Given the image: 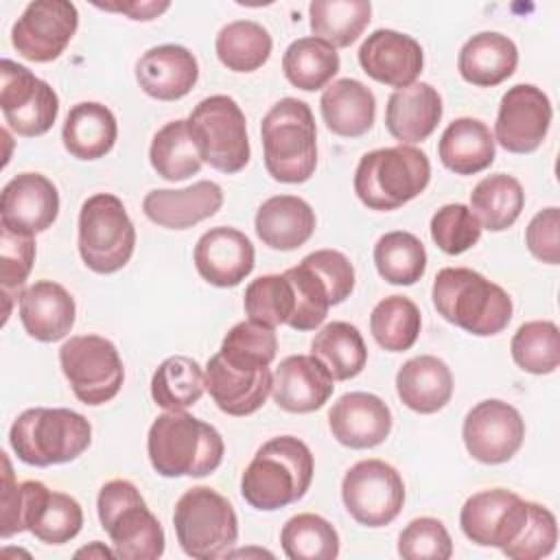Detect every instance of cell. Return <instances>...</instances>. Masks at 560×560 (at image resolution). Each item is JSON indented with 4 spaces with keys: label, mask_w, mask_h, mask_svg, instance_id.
<instances>
[{
    "label": "cell",
    "mask_w": 560,
    "mask_h": 560,
    "mask_svg": "<svg viewBox=\"0 0 560 560\" xmlns=\"http://www.w3.org/2000/svg\"><path fill=\"white\" fill-rule=\"evenodd\" d=\"M529 516V501L516 492L492 488L466 499L459 512L464 536L479 547H508Z\"/></svg>",
    "instance_id": "17"
},
{
    "label": "cell",
    "mask_w": 560,
    "mask_h": 560,
    "mask_svg": "<svg viewBox=\"0 0 560 560\" xmlns=\"http://www.w3.org/2000/svg\"><path fill=\"white\" fill-rule=\"evenodd\" d=\"M243 306L247 313V319L267 324V326H280L287 324L295 308V298L291 282L284 273H267L256 280H252L243 295Z\"/></svg>",
    "instance_id": "48"
},
{
    "label": "cell",
    "mask_w": 560,
    "mask_h": 560,
    "mask_svg": "<svg viewBox=\"0 0 560 560\" xmlns=\"http://www.w3.org/2000/svg\"><path fill=\"white\" fill-rule=\"evenodd\" d=\"M173 525L184 553L197 560L230 553L238 538V518L232 503L208 486H195L177 499Z\"/></svg>",
    "instance_id": "9"
},
{
    "label": "cell",
    "mask_w": 560,
    "mask_h": 560,
    "mask_svg": "<svg viewBox=\"0 0 560 560\" xmlns=\"http://www.w3.org/2000/svg\"><path fill=\"white\" fill-rule=\"evenodd\" d=\"M422 317L416 302L405 295L383 298L370 315V330L374 341L387 352L409 350L420 335Z\"/></svg>",
    "instance_id": "43"
},
{
    "label": "cell",
    "mask_w": 560,
    "mask_h": 560,
    "mask_svg": "<svg viewBox=\"0 0 560 560\" xmlns=\"http://www.w3.org/2000/svg\"><path fill=\"white\" fill-rule=\"evenodd\" d=\"M199 79L195 55L179 44L153 46L136 63V81L144 94L158 101L186 96Z\"/></svg>",
    "instance_id": "26"
},
{
    "label": "cell",
    "mask_w": 560,
    "mask_h": 560,
    "mask_svg": "<svg viewBox=\"0 0 560 560\" xmlns=\"http://www.w3.org/2000/svg\"><path fill=\"white\" fill-rule=\"evenodd\" d=\"M514 363L529 374H551L560 365V332L549 319H534L518 326L510 341Z\"/></svg>",
    "instance_id": "46"
},
{
    "label": "cell",
    "mask_w": 560,
    "mask_h": 560,
    "mask_svg": "<svg viewBox=\"0 0 560 560\" xmlns=\"http://www.w3.org/2000/svg\"><path fill=\"white\" fill-rule=\"evenodd\" d=\"M341 499L359 525L385 527L402 510L405 483L392 464L361 459L343 475Z\"/></svg>",
    "instance_id": "13"
},
{
    "label": "cell",
    "mask_w": 560,
    "mask_h": 560,
    "mask_svg": "<svg viewBox=\"0 0 560 560\" xmlns=\"http://www.w3.org/2000/svg\"><path fill=\"white\" fill-rule=\"evenodd\" d=\"M0 107L9 129L35 138L46 133L59 114L57 92L26 66L11 59L0 63Z\"/></svg>",
    "instance_id": "14"
},
{
    "label": "cell",
    "mask_w": 560,
    "mask_h": 560,
    "mask_svg": "<svg viewBox=\"0 0 560 560\" xmlns=\"http://www.w3.org/2000/svg\"><path fill=\"white\" fill-rule=\"evenodd\" d=\"M551 116V101L540 88L532 83L512 85L499 103L494 142L510 153H532L547 138Z\"/></svg>",
    "instance_id": "18"
},
{
    "label": "cell",
    "mask_w": 560,
    "mask_h": 560,
    "mask_svg": "<svg viewBox=\"0 0 560 560\" xmlns=\"http://www.w3.org/2000/svg\"><path fill=\"white\" fill-rule=\"evenodd\" d=\"M335 378L313 354H291L271 374V398L289 413L322 409L332 396Z\"/></svg>",
    "instance_id": "21"
},
{
    "label": "cell",
    "mask_w": 560,
    "mask_h": 560,
    "mask_svg": "<svg viewBox=\"0 0 560 560\" xmlns=\"http://www.w3.org/2000/svg\"><path fill=\"white\" fill-rule=\"evenodd\" d=\"M186 120L201 162L228 175L247 166V122L243 109L232 96L214 94L199 101Z\"/></svg>",
    "instance_id": "11"
},
{
    "label": "cell",
    "mask_w": 560,
    "mask_h": 560,
    "mask_svg": "<svg viewBox=\"0 0 560 560\" xmlns=\"http://www.w3.org/2000/svg\"><path fill=\"white\" fill-rule=\"evenodd\" d=\"M223 206V190L217 182L201 179L186 188H155L144 195L142 210L149 221L166 230H186L210 219Z\"/></svg>",
    "instance_id": "24"
},
{
    "label": "cell",
    "mask_w": 560,
    "mask_h": 560,
    "mask_svg": "<svg viewBox=\"0 0 560 560\" xmlns=\"http://www.w3.org/2000/svg\"><path fill=\"white\" fill-rule=\"evenodd\" d=\"M462 438L472 459L481 464H503L523 446L525 422L510 402L488 398L466 413Z\"/></svg>",
    "instance_id": "16"
},
{
    "label": "cell",
    "mask_w": 560,
    "mask_h": 560,
    "mask_svg": "<svg viewBox=\"0 0 560 560\" xmlns=\"http://www.w3.org/2000/svg\"><path fill=\"white\" fill-rule=\"evenodd\" d=\"M518 63L516 44L501 33L483 31L472 35L459 50L457 70L464 81L477 88H494L510 79Z\"/></svg>",
    "instance_id": "31"
},
{
    "label": "cell",
    "mask_w": 560,
    "mask_h": 560,
    "mask_svg": "<svg viewBox=\"0 0 560 560\" xmlns=\"http://www.w3.org/2000/svg\"><path fill=\"white\" fill-rule=\"evenodd\" d=\"M149 162L166 182H184L201 171L203 162L190 138L188 120L177 118L155 131L149 147Z\"/></svg>",
    "instance_id": "40"
},
{
    "label": "cell",
    "mask_w": 560,
    "mask_h": 560,
    "mask_svg": "<svg viewBox=\"0 0 560 560\" xmlns=\"http://www.w3.org/2000/svg\"><path fill=\"white\" fill-rule=\"evenodd\" d=\"M265 168L282 184L311 179L317 166V129L308 103L280 98L260 122Z\"/></svg>",
    "instance_id": "4"
},
{
    "label": "cell",
    "mask_w": 560,
    "mask_h": 560,
    "mask_svg": "<svg viewBox=\"0 0 560 560\" xmlns=\"http://www.w3.org/2000/svg\"><path fill=\"white\" fill-rule=\"evenodd\" d=\"M311 354L324 363L335 381H348L363 372L368 348L357 326L348 322L326 324L311 341Z\"/></svg>",
    "instance_id": "36"
},
{
    "label": "cell",
    "mask_w": 560,
    "mask_h": 560,
    "mask_svg": "<svg viewBox=\"0 0 560 560\" xmlns=\"http://www.w3.org/2000/svg\"><path fill=\"white\" fill-rule=\"evenodd\" d=\"M558 542V523L551 510L529 501V516L521 534L501 551L512 560H538L549 556Z\"/></svg>",
    "instance_id": "52"
},
{
    "label": "cell",
    "mask_w": 560,
    "mask_h": 560,
    "mask_svg": "<svg viewBox=\"0 0 560 560\" xmlns=\"http://www.w3.org/2000/svg\"><path fill=\"white\" fill-rule=\"evenodd\" d=\"M525 245L534 258L547 265L560 262V210L556 206L534 214L525 230Z\"/></svg>",
    "instance_id": "54"
},
{
    "label": "cell",
    "mask_w": 560,
    "mask_h": 560,
    "mask_svg": "<svg viewBox=\"0 0 560 560\" xmlns=\"http://www.w3.org/2000/svg\"><path fill=\"white\" fill-rule=\"evenodd\" d=\"M136 247V228L112 192L88 197L79 212V254L94 273L120 271Z\"/></svg>",
    "instance_id": "10"
},
{
    "label": "cell",
    "mask_w": 560,
    "mask_h": 560,
    "mask_svg": "<svg viewBox=\"0 0 560 560\" xmlns=\"http://www.w3.org/2000/svg\"><path fill=\"white\" fill-rule=\"evenodd\" d=\"M59 214L57 186L42 173H20L0 195V225L13 234L35 236L48 230Z\"/></svg>",
    "instance_id": "19"
},
{
    "label": "cell",
    "mask_w": 560,
    "mask_h": 560,
    "mask_svg": "<svg viewBox=\"0 0 560 560\" xmlns=\"http://www.w3.org/2000/svg\"><path fill=\"white\" fill-rule=\"evenodd\" d=\"M20 302V322L28 337L52 343L63 339L77 315L74 298L52 280H37L31 287L22 289L18 295Z\"/></svg>",
    "instance_id": "27"
},
{
    "label": "cell",
    "mask_w": 560,
    "mask_h": 560,
    "mask_svg": "<svg viewBox=\"0 0 560 560\" xmlns=\"http://www.w3.org/2000/svg\"><path fill=\"white\" fill-rule=\"evenodd\" d=\"M398 556L405 560H448L453 556V540L442 521L420 516L400 532Z\"/></svg>",
    "instance_id": "51"
},
{
    "label": "cell",
    "mask_w": 560,
    "mask_h": 560,
    "mask_svg": "<svg viewBox=\"0 0 560 560\" xmlns=\"http://www.w3.org/2000/svg\"><path fill=\"white\" fill-rule=\"evenodd\" d=\"M291 282L295 308L287 326L293 330H315L330 306L341 304L354 289V267L337 249H317L284 271Z\"/></svg>",
    "instance_id": "8"
},
{
    "label": "cell",
    "mask_w": 560,
    "mask_h": 560,
    "mask_svg": "<svg viewBox=\"0 0 560 560\" xmlns=\"http://www.w3.org/2000/svg\"><path fill=\"white\" fill-rule=\"evenodd\" d=\"M442 120V96L424 81L394 90L385 107V127L400 144L427 140Z\"/></svg>",
    "instance_id": "28"
},
{
    "label": "cell",
    "mask_w": 560,
    "mask_h": 560,
    "mask_svg": "<svg viewBox=\"0 0 560 560\" xmlns=\"http://www.w3.org/2000/svg\"><path fill=\"white\" fill-rule=\"evenodd\" d=\"M74 556H77V558H81V556H88V558H116V551L109 549V547H105L103 542L94 540L90 547L79 549Z\"/></svg>",
    "instance_id": "56"
},
{
    "label": "cell",
    "mask_w": 560,
    "mask_h": 560,
    "mask_svg": "<svg viewBox=\"0 0 560 560\" xmlns=\"http://www.w3.org/2000/svg\"><path fill=\"white\" fill-rule=\"evenodd\" d=\"M206 389L214 405L228 416H249L258 411L271 394V370L232 368L221 354H212L206 363Z\"/></svg>",
    "instance_id": "25"
},
{
    "label": "cell",
    "mask_w": 560,
    "mask_h": 560,
    "mask_svg": "<svg viewBox=\"0 0 560 560\" xmlns=\"http://www.w3.org/2000/svg\"><path fill=\"white\" fill-rule=\"evenodd\" d=\"M431 179L424 151L398 144L361 155L354 171V192L370 210H396L416 199Z\"/></svg>",
    "instance_id": "6"
},
{
    "label": "cell",
    "mask_w": 560,
    "mask_h": 560,
    "mask_svg": "<svg viewBox=\"0 0 560 560\" xmlns=\"http://www.w3.org/2000/svg\"><path fill=\"white\" fill-rule=\"evenodd\" d=\"M254 245L236 228H212L195 245L192 260L199 276L214 287L228 289L241 284L254 269Z\"/></svg>",
    "instance_id": "23"
},
{
    "label": "cell",
    "mask_w": 560,
    "mask_h": 560,
    "mask_svg": "<svg viewBox=\"0 0 560 560\" xmlns=\"http://www.w3.org/2000/svg\"><path fill=\"white\" fill-rule=\"evenodd\" d=\"M435 311L457 328L477 335H499L512 319V298L468 267H444L431 289Z\"/></svg>",
    "instance_id": "3"
},
{
    "label": "cell",
    "mask_w": 560,
    "mask_h": 560,
    "mask_svg": "<svg viewBox=\"0 0 560 560\" xmlns=\"http://www.w3.org/2000/svg\"><path fill=\"white\" fill-rule=\"evenodd\" d=\"M431 238L448 256L464 254L481 238V223L464 203H446L431 217Z\"/></svg>",
    "instance_id": "50"
},
{
    "label": "cell",
    "mask_w": 560,
    "mask_h": 560,
    "mask_svg": "<svg viewBox=\"0 0 560 560\" xmlns=\"http://www.w3.org/2000/svg\"><path fill=\"white\" fill-rule=\"evenodd\" d=\"M332 438L348 448H374L392 431V411L383 398L370 392H348L328 411Z\"/></svg>",
    "instance_id": "22"
},
{
    "label": "cell",
    "mask_w": 560,
    "mask_h": 560,
    "mask_svg": "<svg viewBox=\"0 0 560 560\" xmlns=\"http://www.w3.org/2000/svg\"><path fill=\"white\" fill-rule=\"evenodd\" d=\"M201 365L184 354L164 359L151 376V398L164 411H186L203 396Z\"/></svg>",
    "instance_id": "38"
},
{
    "label": "cell",
    "mask_w": 560,
    "mask_h": 560,
    "mask_svg": "<svg viewBox=\"0 0 560 560\" xmlns=\"http://www.w3.org/2000/svg\"><path fill=\"white\" fill-rule=\"evenodd\" d=\"M276 328L254 319H243L234 324L219 348L221 359L228 361L232 368L241 370H265L276 359Z\"/></svg>",
    "instance_id": "45"
},
{
    "label": "cell",
    "mask_w": 560,
    "mask_h": 560,
    "mask_svg": "<svg viewBox=\"0 0 560 560\" xmlns=\"http://www.w3.org/2000/svg\"><path fill=\"white\" fill-rule=\"evenodd\" d=\"M313 37L346 48L359 39L372 20V4L368 0H313L308 4Z\"/></svg>",
    "instance_id": "37"
},
{
    "label": "cell",
    "mask_w": 560,
    "mask_h": 560,
    "mask_svg": "<svg viewBox=\"0 0 560 560\" xmlns=\"http://www.w3.org/2000/svg\"><path fill=\"white\" fill-rule=\"evenodd\" d=\"M79 26V11L68 0H35L26 4L11 28V44L28 61L57 59Z\"/></svg>",
    "instance_id": "15"
},
{
    "label": "cell",
    "mask_w": 560,
    "mask_h": 560,
    "mask_svg": "<svg viewBox=\"0 0 560 560\" xmlns=\"http://www.w3.org/2000/svg\"><path fill=\"white\" fill-rule=\"evenodd\" d=\"M339 52L317 37H300L289 44L282 55V70L291 85L315 92L328 85L339 72Z\"/></svg>",
    "instance_id": "39"
},
{
    "label": "cell",
    "mask_w": 560,
    "mask_h": 560,
    "mask_svg": "<svg viewBox=\"0 0 560 560\" xmlns=\"http://www.w3.org/2000/svg\"><path fill=\"white\" fill-rule=\"evenodd\" d=\"M254 228L258 238L278 252L302 247L315 232L313 208L295 195H276L260 203Z\"/></svg>",
    "instance_id": "29"
},
{
    "label": "cell",
    "mask_w": 560,
    "mask_h": 560,
    "mask_svg": "<svg viewBox=\"0 0 560 560\" xmlns=\"http://www.w3.org/2000/svg\"><path fill=\"white\" fill-rule=\"evenodd\" d=\"M83 525V510L77 499L63 492L46 490L28 523V532L46 545L70 542Z\"/></svg>",
    "instance_id": "47"
},
{
    "label": "cell",
    "mask_w": 560,
    "mask_h": 560,
    "mask_svg": "<svg viewBox=\"0 0 560 560\" xmlns=\"http://www.w3.org/2000/svg\"><path fill=\"white\" fill-rule=\"evenodd\" d=\"M440 162L455 175H475L494 162V136L479 118H455L438 142Z\"/></svg>",
    "instance_id": "34"
},
{
    "label": "cell",
    "mask_w": 560,
    "mask_h": 560,
    "mask_svg": "<svg viewBox=\"0 0 560 560\" xmlns=\"http://www.w3.org/2000/svg\"><path fill=\"white\" fill-rule=\"evenodd\" d=\"M118 138V122L114 112L96 101H83L70 107L61 140L66 151L77 160H98L112 151Z\"/></svg>",
    "instance_id": "33"
},
{
    "label": "cell",
    "mask_w": 560,
    "mask_h": 560,
    "mask_svg": "<svg viewBox=\"0 0 560 560\" xmlns=\"http://www.w3.org/2000/svg\"><path fill=\"white\" fill-rule=\"evenodd\" d=\"M319 109L326 127L341 138H359L368 133L376 116V98L372 90L357 79L332 81L322 98Z\"/></svg>",
    "instance_id": "32"
},
{
    "label": "cell",
    "mask_w": 560,
    "mask_h": 560,
    "mask_svg": "<svg viewBox=\"0 0 560 560\" xmlns=\"http://www.w3.org/2000/svg\"><path fill=\"white\" fill-rule=\"evenodd\" d=\"M313 453L293 438L267 440L241 477L243 499L260 512H273L300 501L313 481Z\"/></svg>",
    "instance_id": "1"
},
{
    "label": "cell",
    "mask_w": 560,
    "mask_h": 560,
    "mask_svg": "<svg viewBox=\"0 0 560 560\" xmlns=\"http://www.w3.org/2000/svg\"><path fill=\"white\" fill-rule=\"evenodd\" d=\"M357 55L370 79L396 90L416 83L424 66L422 46L411 35L392 28L370 33Z\"/></svg>",
    "instance_id": "20"
},
{
    "label": "cell",
    "mask_w": 560,
    "mask_h": 560,
    "mask_svg": "<svg viewBox=\"0 0 560 560\" xmlns=\"http://www.w3.org/2000/svg\"><path fill=\"white\" fill-rule=\"evenodd\" d=\"M271 46L269 31L254 20H234L214 39L219 61L232 72L258 70L269 59Z\"/></svg>",
    "instance_id": "41"
},
{
    "label": "cell",
    "mask_w": 560,
    "mask_h": 560,
    "mask_svg": "<svg viewBox=\"0 0 560 560\" xmlns=\"http://www.w3.org/2000/svg\"><path fill=\"white\" fill-rule=\"evenodd\" d=\"M92 442L85 416L63 407H33L22 411L9 431V444L28 466H52L77 459Z\"/></svg>",
    "instance_id": "5"
},
{
    "label": "cell",
    "mask_w": 560,
    "mask_h": 560,
    "mask_svg": "<svg viewBox=\"0 0 560 560\" xmlns=\"http://www.w3.org/2000/svg\"><path fill=\"white\" fill-rule=\"evenodd\" d=\"M96 7L105 9V11L125 13L131 20L149 22V20L158 18L160 13H164L171 7V2H120V4H101V2H96Z\"/></svg>",
    "instance_id": "55"
},
{
    "label": "cell",
    "mask_w": 560,
    "mask_h": 560,
    "mask_svg": "<svg viewBox=\"0 0 560 560\" xmlns=\"http://www.w3.org/2000/svg\"><path fill=\"white\" fill-rule=\"evenodd\" d=\"M96 512L116 558L158 560L164 553V529L131 481H107L98 490Z\"/></svg>",
    "instance_id": "7"
},
{
    "label": "cell",
    "mask_w": 560,
    "mask_h": 560,
    "mask_svg": "<svg viewBox=\"0 0 560 560\" xmlns=\"http://www.w3.org/2000/svg\"><path fill=\"white\" fill-rule=\"evenodd\" d=\"M396 392L405 407L416 413H435L453 396L451 368L433 357L420 354L405 361L396 374Z\"/></svg>",
    "instance_id": "30"
},
{
    "label": "cell",
    "mask_w": 560,
    "mask_h": 560,
    "mask_svg": "<svg viewBox=\"0 0 560 560\" xmlns=\"http://www.w3.org/2000/svg\"><path fill=\"white\" fill-rule=\"evenodd\" d=\"M35 260V241L33 236L13 234L9 230H0V282L2 295L7 300L4 322L11 311V295L20 291L33 269Z\"/></svg>",
    "instance_id": "53"
},
{
    "label": "cell",
    "mask_w": 560,
    "mask_h": 560,
    "mask_svg": "<svg viewBox=\"0 0 560 560\" xmlns=\"http://www.w3.org/2000/svg\"><path fill=\"white\" fill-rule=\"evenodd\" d=\"M525 192L516 177L508 173L486 175L470 192V210L490 232H503L521 217Z\"/></svg>",
    "instance_id": "35"
},
{
    "label": "cell",
    "mask_w": 560,
    "mask_h": 560,
    "mask_svg": "<svg viewBox=\"0 0 560 560\" xmlns=\"http://www.w3.org/2000/svg\"><path fill=\"white\" fill-rule=\"evenodd\" d=\"M59 365L72 394L90 407L109 402L125 381V368L116 346L101 335H74L63 341Z\"/></svg>",
    "instance_id": "12"
},
{
    "label": "cell",
    "mask_w": 560,
    "mask_h": 560,
    "mask_svg": "<svg viewBox=\"0 0 560 560\" xmlns=\"http://www.w3.org/2000/svg\"><path fill=\"white\" fill-rule=\"evenodd\" d=\"M4 464V479H2V521H0V536L11 538L13 534L28 532V523L37 508V501L48 490L42 481H22L15 483L11 462L7 453H2Z\"/></svg>",
    "instance_id": "49"
},
{
    "label": "cell",
    "mask_w": 560,
    "mask_h": 560,
    "mask_svg": "<svg viewBox=\"0 0 560 560\" xmlns=\"http://www.w3.org/2000/svg\"><path fill=\"white\" fill-rule=\"evenodd\" d=\"M282 551L291 560H332L339 556V534L319 514H295L280 532Z\"/></svg>",
    "instance_id": "44"
},
{
    "label": "cell",
    "mask_w": 560,
    "mask_h": 560,
    "mask_svg": "<svg viewBox=\"0 0 560 560\" xmlns=\"http://www.w3.org/2000/svg\"><path fill=\"white\" fill-rule=\"evenodd\" d=\"M374 265L385 282L409 287L424 276L427 249L411 232L394 230L376 241Z\"/></svg>",
    "instance_id": "42"
},
{
    "label": "cell",
    "mask_w": 560,
    "mask_h": 560,
    "mask_svg": "<svg viewBox=\"0 0 560 560\" xmlns=\"http://www.w3.org/2000/svg\"><path fill=\"white\" fill-rule=\"evenodd\" d=\"M147 453L162 477H206L221 466L225 444L212 424L186 411H166L149 427Z\"/></svg>",
    "instance_id": "2"
}]
</instances>
